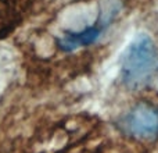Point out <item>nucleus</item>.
Listing matches in <instances>:
<instances>
[{
    "mask_svg": "<svg viewBox=\"0 0 158 153\" xmlns=\"http://www.w3.org/2000/svg\"><path fill=\"white\" fill-rule=\"evenodd\" d=\"M121 10V4L118 2H104L101 3L98 18L94 25L86 27L82 31H67L61 38L57 39V45L64 52H74L83 46H90L100 39L103 31L112 22Z\"/></svg>",
    "mask_w": 158,
    "mask_h": 153,
    "instance_id": "7ed1b4c3",
    "label": "nucleus"
},
{
    "mask_svg": "<svg viewBox=\"0 0 158 153\" xmlns=\"http://www.w3.org/2000/svg\"><path fill=\"white\" fill-rule=\"evenodd\" d=\"M158 66V49L147 33H139L126 47L121 60V81L128 89L146 86Z\"/></svg>",
    "mask_w": 158,
    "mask_h": 153,
    "instance_id": "f257e3e1",
    "label": "nucleus"
},
{
    "mask_svg": "<svg viewBox=\"0 0 158 153\" xmlns=\"http://www.w3.org/2000/svg\"><path fill=\"white\" fill-rule=\"evenodd\" d=\"M115 127L125 137L137 141H156L158 138V107L148 102H140L122 114Z\"/></svg>",
    "mask_w": 158,
    "mask_h": 153,
    "instance_id": "f03ea898",
    "label": "nucleus"
}]
</instances>
